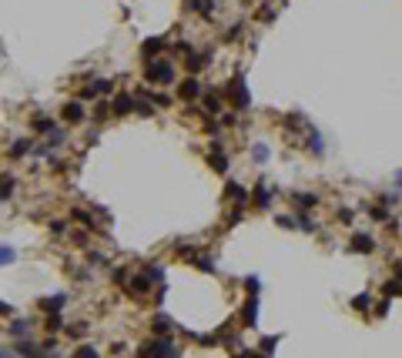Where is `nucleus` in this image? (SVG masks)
<instances>
[{
    "label": "nucleus",
    "instance_id": "nucleus-1",
    "mask_svg": "<svg viewBox=\"0 0 402 358\" xmlns=\"http://www.w3.org/2000/svg\"><path fill=\"white\" fill-rule=\"evenodd\" d=\"M144 74H148V80H154V84H171L174 80V67L168 64V60H148Z\"/></svg>",
    "mask_w": 402,
    "mask_h": 358
},
{
    "label": "nucleus",
    "instance_id": "nucleus-2",
    "mask_svg": "<svg viewBox=\"0 0 402 358\" xmlns=\"http://www.w3.org/2000/svg\"><path fill=\"white\" fill-rule=\"evenodd\" d=\"M225 94H228V101H235V107H238V111H245V107H248V91H245V80H241V77H231L228 87H225Z\"/></svg>",
    "mask_w": 402,
    "mask_h": 358
},
{
    "label": "nucleus",
    "instance_id": "nucleus-3",
    "mask_svg": "<svg viewBox=\"0 0 402 358\" xmlns=\"http://www.w3.org/2000/svg\"><path fill=\"white\" fill-rule=\"evenodd\" d=\"M178 94L185 97V101H194V97L201 94V80H194V77H188V80L181 84V91H178Z\"/></svg>",
    "mask_w": 402,
    "mask_h": 358
},
{
    "label": "nucleus",
    "instance_id": "nucleus-4",
    "mask_svg": "<svg viewBox=\"0 0 402 358\" xmlns=\"http://www.w3.org/2000/svg\"><path fill=\"white\" fill-rule=\"evenodd\" d=\"M245 325H258V295H251L248 305H245Z\"/></svg>",
    "mask_w": 402,
    "mask_h": 358
},
{
    "label": "nucleus",
    "instance_id": "nucleus-5",
    "mask_svg": "<svg viewBox=\"0 0 402 358\" xmlns=\"http://www.w3.org/2000/svg\"><path fill=\"white\" fill-rule=\"evenodd\" d=\"M161 47H164V37H151V40H144V47H141V51H144V57H148V60H154Z\"/></svg>",
    "mask_w": 402,
    "mask_h": 358
},
{
    "label": "nucleus",
    "instance_id": "nucleus-6",
    "mask_svg": "<svg viewBox=\"0 0 402 358\" xmlns=\"http://www.w3.org/2000/svg\"><path fill=\"white\" fill-rule=\"evenodd\" d=\"M107 91H111V80H107V77H97V80L87 87V91H84V94L94 97V94H107Z\"/></svg>",
    "mask_w": 402,
    "mask_h": 358
},
{
    "label": "nucleus",
    "instance_id": "nucleus-7",
    "mask_svg": "<svg viewBox=\"0 0 402 358\" xmlns=\"http://www.w3.org/2000/svg\"><path fill=\"white\" fill-rule=\"evenodd\" d=\"M111 107H114L117 114H131V111H134V101H131V97H128V94H117V97H114V104H111Z\"/></svg>",
    "mask_w": 402,
    "mask_h": 358
},
{
    "label": "nucleus",
    "instance_id": "nucleus-8",
    "mask_svg": "<svg viewBox=\"0 0 402 358\" xmlns=\"http://www.w3.org/2000/svg\"><path fill=\"white\" fill-rule=\"evenodd\" d=\"M64 121H71V124L84 121V107H80V104H67V107H64Z\"/></svg>",
    "mask_w": 402,
    "mask_h": 358
},
{
    "label": "nucleus",
    "instance_id": "nucleus-9",
    "mask_svg": "<svg viewBox=\"0 0 402 358\" xmlns=\"http://www.w3.org/2000/svg\"><path fill=\"white\" fill-rule=\"evenodd\" d=\"M372 248H375V241L369 234H355L352 238V251H372Z\"/></svg>",
    "mask_w": 402,
    "mask_h": 358
},
{
    "label": "nucleus",
    "instance_id": "nucleus-10",
    "mask_svg": "<svg viewBox=\"0 0 402 358\" xmlns=\"http://www.w3.org/2000/svg\"><path fill=\"white\" fill-rule=\"evenodd\" d=\"M64 302H67V295H57V298H47V302H40V308H44V311H57Z\"/></svg>",
    "mask_w": 402,
    "mask_h": 358
},
{
    "label": "nucleus",
    "instance_id": "nucleus-11",
    "mask_svg": "<svg viewBox=\"0 0 402 358\" xmlns=\"http://www.w3.org/2000/svg\"><path fill=\"white\" fill-rule=\"evenodd\" d=\"M268 201H271V194H268V188H265V184H258V188H255V205H262V207H265Z\"/></svg>",
    "mask_w": 402,
    "mask_h": 358
},
{
    "label": "nucleus",
    "instance_id": "nucleus-12",
    "mask_svg": "<svg viewBox=\"0 0 402 358\" xmlns=\"http://www.w3.org/2000/svg\"><path fill=\"white\" fill-rule=\"evenodd\" d=\"M168 328H171V318H168V315H158V318H154V332H158V335H164Z\"/></svg>",
    "mask_w": 402,
    "mask_h": 358
},
{
    "label": "nucleus",
    "instance_id": "nucleus-13",
    "mask_svg": "<svg viewBox=\"0 0 402 358\" xmlns=\"http://www.w3.org/2000/svg\"><path fill=\"white\" fill-rule=\"evenodd\" d=\"M225 194H228L231 201H245V191H241V184H228V191H225Z\"/></svg>",
    "mask_w": 402,
    "mask_h": 358
},
{
    "label": "nucleus",
    "instance_id": "nucleus-14",
    "mask_svg": "<svg viewBox=\"0 0 402 358\" xmlns=\"http://www.w3.org/2000/svg\"><path fill=\"white\" fill-rule=\"evenodd\" d=\"M382 295H385V298H389V295H402V284L399 281H385L382 284Z\"/></svg>",
    "mask_w": 402,
    "mask_h": 358
},
{
    "label": "nucleus",
    "instance_id": "nucleus-15",
    "mask_svg": "<svg viewBox=\"0 0 402 358\" xmlns=\"http://www.w3.org/2000/svg\"><path fill=\"white\" fill-rule=\"evenodd\" d=\"M144 275H148L151 281H161V278H164V271H161V264H151V268H144Z\"/></svg>",
    "mask_w": 402,
    "mask_h": 358
},
{
    "label": "nucleus",
    "instance_id": "nucleus-16",
    "mask_svg": "<svg viewBox=\"0 0 402 358\" xmlns=\"http://www.w3.org/2000/svg\"><path fill=\"white\" fill-rule=\"evenodd\" d=\"M191 7L198 10V14H205V17L211 14V0H191Z\"/></svg>",
    "mask_w": 402,
    "mask_h": 358
},
{
    "label": "nucleus",
    "instance_id": "nucleus-17",
    "mask_svg": "<svg viewBox=\"0 0 402 358\" xmlns=\"http://www.w3.org/2000/svg\"><path fill=\"white\" fill-rule=\"evenodd\" d=\"M205 64H208V54H201V57H188V67H191V71L205 67Z\"/></svg>",
    "mask_w": 402,
    "mask_h": 358
},
{
    "label": "nucleus",
    "instance_id": "nucleus-18",
    "mask_svg": "<svg viewBox=\"0 0 402 358\" xmlns=\"http://www.w3.org/2000/svg\"><path fill=\"white\" fill-rule=\"evenodd\" d=\"M211 168H214V171H225V157H221V151L211 154Z\"/></svg>",
    "mask_w": 402,
    "mask_h": 358
},
{
    "label": "nucleus",
    "instance_id": "nucleus-19",
    "mask_svg": "<svg viewBox=\"0 0 402 358\" xmlns=\"http://www.w3.org/2000/svg\"><path fill=\"white\" fill-rule=\"evenodd\" d=\"M352 308H362V311H365V308H369V295L362 291L359 298H352Z\"/></svg>",
    "mask_w": 402,
    "mask_h": 358
},
{
    "label": "nucleus",
    "instance_id": "nucleus-20",
    "mask_svg": "<svg viewBox=\"0 0 402 358\" xmlns=\"http://www.w3.org/2000/svg\"><path fill=\"white\" fill-rule=\"evenodd\" d=\"M251 154H255L258 161H265V157H268V148H265V144H255V151H251Z\"/></svg>",
    "mask_w": 402,
    "mask_h": 358
},
{
    "label": "nucleus",
    "instance_id": "nucleus-21",
    "mask_svg": "<svg viewBox=\"0 0 402 358\" xmlns=\"http://www.w3.org/2000/svg\"><path fill=\"white\" fill-rule=\"evenodd\" d=\"M27 151V141H17V144H14V148H10V154H14V157H20V154Z\"/></svg>",
    "mask_w": 402,
    "mask_h": 358
},
{
    "label": "nucleus",
    "instance_id": "nucleus-22",
    "mask_svg": "<svg viewBox=\"0 0 402 358\" xmlns=\"http://www.w3.org/2000/svg\"><path fill=\"white\" fill-rule=\"evenodd\" d=\"M295 201H298V205H308V207L315 205V198H312V194H295Z\"/></svg>",
    "mask_w": 402,
    "mask_h": 358
},
{
    "label": "nucleus",
    "instance_id": "nucleus-23",
    "mask_svg": "<svg viewBox=\"0 0 402 358\" xmlns=\"http://www.w3.org/2000/svg\"><path fill=\"white\" fill-rule=\"evenodd\" d=\"M74 358H97V352H94V348H80Z\"/></svg>",
    "mask_w": 402,
    "mask_h": 358
},
{
    "label": "nucleus",
    "instance_id": "nucleus-24",
    "mask_svg": "<svg viewBox=\"0 0 402 358\" xmlns=\"http://www.w3.org/2000/svg\"><path fill=\"white\" fill-rule=\"evenodd\" d=\"M339 218H342L345 225H348V221H352V218H355V214H352V211H348V207H342V211H339Z\"/></svg>",
    "mask_w": 402,
    "mask_h": 358
},
{
    "label": "nucleus",
    "instance_id": "nucleus-25",
    "mask_svg": "<svg viewBox=\"0 0 402 358\" xmlns=\"http://www.w3.org/2000/svg\"><path fill=\"white\" fill-rule=\"evenodd\" d=\"M298 228H305V231H312V228H315V225H312V221H308L305 214H302V218H298Z\"/></svg>",
    "mask_w": 402,
    "mask_h": 358
},
{
    "label": "nucleus",
    "instance_id": "nucleus-26",
    "mask_svg": "<svg viewBox=\"0 0 402 358\" xmlns=\"http://www.w3.org/2000/svg\"><path fill=\"white\" fill-rule=\"evenodd\" d=\"M396 278H399V281H402V261L396 264Z\"/></svg>",
    "mask_w": 402,
    "mask_h": 358
}]
</instances>
